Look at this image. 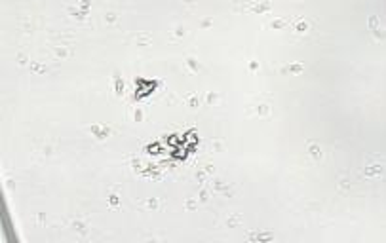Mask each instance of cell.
Here are the masks:
<instances>
[{
	"label": "cell",
	"mask_w": 386,
	"mask_h": 243,
	"mask_svg": "<svg viewBox=\"0 0 386 243\" xmlns=\"http://www.w3.org/2000/svg\"><path fill=\"white\" fill-rule=\"evenodd\" d=\"M270 0H259V2H251V4H247L245 6V10L247 12H253V13H264V12H268L270 10Z\"/></svg>",
	"instance_id": "obj_1"
},
{
	"label": "cell",
	"mask_w": 386,
	"mask_h": 243,
	"mask_svg": "<svg viewBox=\"0 0 386 243\" xmlns=\"http://www.w3.org/2000/svg\"><path fill=\"white\" fill-rule=\"evenodd\" d=\"M308 152H310V156L314 160H320L321 158V150H320V145L318 142H314V141H310L308 142Z\"/></svg>",
	"instance_id": "obj_2"
},
{
	"label": "cell",
	"mask_w": 386,
	"mask_h": 243,
	"mask_svg": "<svg viewBox=\"0 0 386 243\" xmlns=\"http://www.w3.org/2000/svg\"><path fill=\"white\" fill-rule=\"evenodd\" d=\"M369 27H371V31H373L375 34H378V38L382 40V32H381V28H378V17L377 15H371L369 17Z\"/></svg>",
	"instance_id": "obj_3"
},
{
	"label": "cell",
	"mask_w": 386,
	"mask_h": 243,
	"mask_svg": "<svg viewBox=\"0 0 386 243\" xmlns=\"http://www.w3.org/2000/svg\"><path fill=\"white\" fill-rule=\"evenodd\" d=\"M375 173H381V163H371V165L365 169V175H367V177L375 175Z\"/></svg>",
	"instance_id": "obj_4"
},
{
	"label": "cell",
	"mask_w": 386,
	"mask_h": 243,
	"mask_svg": "<svg viewBox=\"0 0 386 243\" xmlns=\"http://www.w3.org/2000/svg\"><path fill=\"white\" fill-rule=\"evenodd\" d=\"M148 40H151V34H147V32H141V34H137V36H135V42H137L139 46L147 44Z\"/></svg>",
	"instance_id": "obj_5"
},
{
	"label": "cell",
	"mask_w": 386,
	"mask_h": 243,
	"mask_svg": "<svg viewBox=\"0 0 386 243\" xmlns=\"http://www.w3.org/2000/svg\"><path fill=\"white\" fill-rule=\"evenodd\" d=\"M187 65L192 68V70H200V63L196 57H187Z\"/></svg>",
	"instance_id": "obj_6"
},
{
	"label": "cell",
	"mask_w": 386,
	"mask_h": 243,
	"mask_svg": "<svg viewBox=\"0 0 386 243\" xmlns=\"http://www.w3.org/2000/svg\"><path fill=\"white\" fill-rule=\"evenodd\" d=\"M285 70H289V72H301V70H303V63H291V65L285 67Z\"/></svg>",
	"instance_id": "obj_7"
},
{
	"label": "cell",
	"mask_w": 386,
	"mask_h": 243,
	"mask_svg": "<svg viewBox=\"0 0 386 243\" xmlns=\"http://www.w3.org/2000/svg\"><path fill=\"white\" fill-rule=\"evenodd\" d=\"M257 112H259L261 116H264V114L270 112V106H268V105H259V106H257Z\"/></svg>",
	"instance_id": "obj_8"
},
{
	"label": "cell",
	"mask_w": 386,
	"mask_h": 243,
	"mask_svg": "<svg viewBox=\"0 0 386 243\" xmlns=\"http://www.w3.org/2000/svg\"><path fill=\"white\" fill-rule=\"evenodd\" d=\"M55 53L59 55V57H65V55H69V49L65 48V46H57V49H55Z\"/></svg>",
	"instance_id": "obj_9"
},
{
	"label": "cell",
	"mask_w": 386,
	"mask_h": 243,
	"mask_svg": "<svg viewBox=\"0 0 386 243\" xmlns=\"http://www.w3.org/2000/svg\"><path fill=\"white\" fill-rule=\"evenodd\" d=\"M270 27L274 28H280V27H285V19H274L272 23H270Z\"/></svg>",
	"instance_id": "obj_10"
},
{
	"label": "cell",
	"mask_w": 386,
	"mask_h": 243,
	"mask_svg": "<svg viewBox=\"0 0 386 243\" xmlns=\"http://www.w3.org/2000/svg\"><path fill=\"white\" fill-rule=\"evenodd\" d=\"M219 99V93H215V91H211V93H207V103H215Z\"/></svg>",
	"instance_id": "obj_11"
},
{
	"label": "cell",
	"mask_w": 386,
	"mask_h": 243,
	"mask_svg": "<svg viewBox=\"0 0 386 243\" xmlns=\"http://www.w3.org/2000/svg\"><path fill=\"white\" fill-rule=\"evenodd\" d=\"M295 31H299V32L306 31V21H299V23L295 25Z\"/></svg>",
	"instance_id": "obj_12"
},
{
	"label": "cell",
	"mask_w": 386,
	"mask_h": 243,
	"mask_svg": "<svg viewBox=\"0 0 386 243\" xmlns=\"http://www.w3.org/2000/svg\"><path fill=\"white\" fill-rule=\"evenodd\" d=\"M188 105H190V106H198V97H196V95L190 97V99H188Z\"/></svg>",
	"instance_id": "obj_13"
},
{
	"label": "cell",
	"mask_w": 386,
	"mask_h": 243,
	"mask_svg": "<svg viewBox=\"0 0 386 243\" xmlns=\"http://www.w3.org/2000/svg\"><path fill=\"white\" fill-rule=\"evenodd\" d=\"M187 207H188V209H192V207H196V201H192V199H188V201H187Z\"/></svg>",
	"instance_id": "obj_14"
},
{
	"label": "cell",
	"mask_w": 386,
	"mask_h": 243,
	"mask_svg": "<svg viewBox=\"0 0 386 243\" xmlns=\"http://www.w3.org/2000/svg\"><path fill=\"white\" fill-rule=\"evenodd\" d=\"M148 205H151V207H156V205H158V201H156V199H151V201H148Z\"/></svg>",
	"instance_id": "obj_15"
},
{
	"label": "cell",
	"mask_w": 386,
	"mask_h": 243,
	"mask_svg": "<svg viewBox=\"0 0 386 243\" xmlns=\"http://www.w3.org/2000/svg\"><path fill=\"white\" fill-rule=\"evenodd\" d=\"M204 27H207V25H211V19H204V23H202Z\"/></svg>",
	"instance_id": "obj_16"
},
{
	"label": "cell",
	"mask_w": 386,
	"mask_h": 243,
	"mask_svg": "<svg viewBox=\"0 0 386 243\" xmlns=\"http://www.w3.org/2000/svg\"><path fill=\"white\" fill-rule=\"evenodd\" d=\"M187 2H192V0H187Z\"/></svg>",
	"instance_id": "obj_17"
}]
</instances>
